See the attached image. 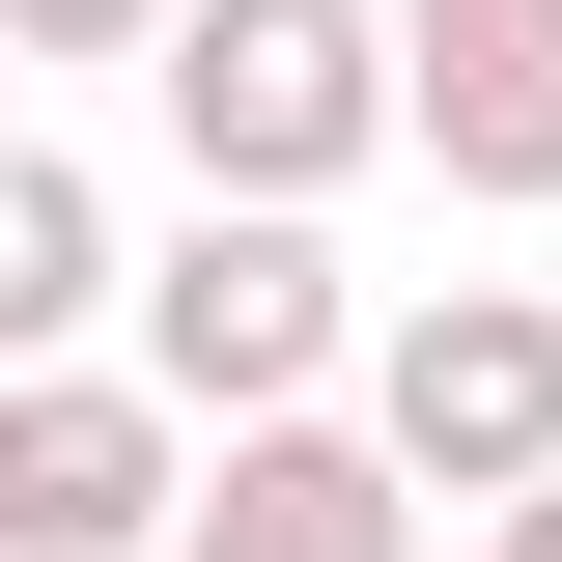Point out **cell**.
Instances as JSON below:
<instances>
[{"label":"cell","mask_w":562,"mask_h":562,"mask_svg":"<svg viewBox=\"0 0 562 562\" xmlns=\"http://www.w3.org/2000/svg\"><path fill=\"white\" fill-rule=\"evenodd\" d=\"M140 113H169L198 198H310L338 225V169L422 140V57H394V0H198V29L140 57Z\"/></svg>","instance_id":"cell-1"},{"label":"cell","mask_w":562,"mask_h":562,"mask_svg":"<svg viewBox=\"0 0 562 562\" xmlns=\"http://www.w3.org/2000/svg\"><path fill=\"white\" fill-rule=\"evenodd\" d=\"M366 338H394V310L338 281V225H310V198H198L169 254H140V338H113V366H169L198 422H338Z\"/></svg>","instance_id":"cell-2"},{"label":"cell","mask_w":562,"mask_h":562,"mask_svg":"<svg viewBox=\"0 0 562 562\" xmlns=\"http://www.w3.org/2000/svg\"><path fill=\"white\" fill-rule=\"evenodd\" d=\"M366 422H394L422 506H535V479H562V281H394Z\"/></svg>","instance_id":"cell-3"},{"label":"cell","mask_w":562,"mask_h":562,"mask_svg":"<svg viewBox=\"0 0 562 562\" xmlns=\"http://www.w3.org/2000/svg\"><path fill=\"white\" fill-rule=\"evenodd\" d=\"M225 422L169 366H0V562H169Z\"/></svg>","instance_id":"cell-4"},{"label":"cell","mask_w":562,"mask_h":562,"mask_svg":"<svg viewBox=\"0 0 562 562\" xmlns=\"http://www.w3.org/2000/svg\"><path fill=\"white\" fill-rule=\"evenodd\" d=\"M169 562H422V479H394V422H225L198 450V535Z\"/></svg>","instance_id":"cell-5"},{"label":"cell","mask_w":562,"mask_h":562,"mask_svg":"<svg viewBox=\"0 0 562 562\" xmlns=\"http://www.w3.org/2000/svg\"><path fill=\"white\" fill-rule=\"evenodd\" d=\"M394 57H422V169L479 225L562 198V0H394Z\"/></svg>","instance_id":"cell-6"},{"label":"cell","mask_w":562,"mask_h":562,"mask_svg":"<svg viewBox=\"0 0 562 562\" xmlns=\"http://www.w3.org/2000/svg\"><path fill=\"white\" fill-rule=\"evenodd\" d=\"M140 338V225L85 140H0V366H113Z\"/></svg>","instance_id":"cell-7"},{"label":"cell","mask_w":562,"mask_h":562,"mask_svg":"<svg viewBox=\"0 0 562 562\" xmlns=\"http://www.w3.org/2000/svg\"><path fill=\"white\" fill-rule=\"evenodd\" d=\"M169 29H198V0H0V57H57V85H140Z\"/></svg>","instance_id":"cell-8"},{"label":"cell","mask_w":562,"mask_h":562,"mask_svg":"<svg viewBox=\"0 0 562 562\" xmlns=\"http://www.w3.org/2000/svg\"><path fill=\"white\" fill-rule=\"evenodd\" d=\"M479 562H562V479H535V506H479Z\"/></svg>","instance_id":"cell-9"}]
</instances>
